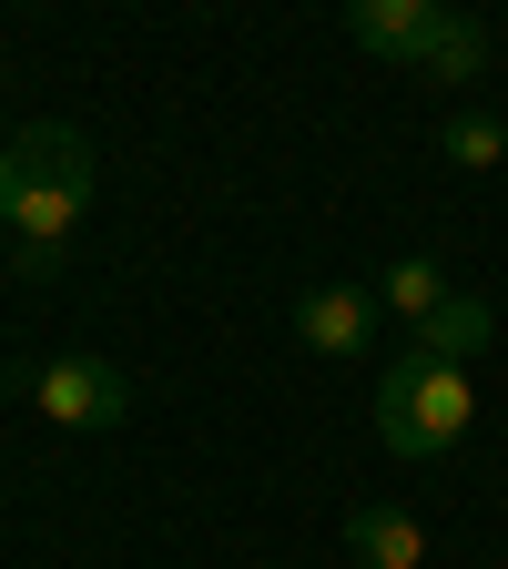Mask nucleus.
I'll use <instances>...</instances> for the list:
<instances>
[{
	"mask_svg": "<svg viewBox=\"0 0 508 569\" xmlns=\"http://www.w3.org/2000/svg\"><path fill=\"white\" fill-rule=\"evenodd\" d=\"M498 153H508V122H498V112H448V163L488 173Z\"/></svg>",
	"mask_w": 508,
	"mask_h": 569,
	"instance_id": "nucleus-10",
	"label": "nucleus"
},
{
	"mask_svg": "<svg viewBox=\"0 0 508 569\" xmlns=\"http://www.w3.org/2000/svg\"><path fill=\"white\" fill-rule=\"evenodd\" d=\"M296 336H306L316 356H367V336H377V296H367V284H316V296L296 306Z\"/></svg>",
	"mask_w": 508,
	"mask_h": 569,
	"instance_id": "nucleus-4",
	"label": "nucleus"
},
{
	"mask_svg": "<svg viewBox=\"0 0 508 569\" xmlns=\"http://www.w3.org/2000/svg\"><path fill=\"white\" fill-rule=\"evenodd\" d=\"M407 346H417V356H438V367H468V356L498 346V306H488V296H448L427 326H407Z\"/></svg>",
	"mask_w": 508,
	"mask_h": 569,
	"instance_id": "nucleus-7",
	"label": "nucleus"
},
{
	"mask_svg": "<svg viewBox=\"0 0 508 569\" xmlns=\"http://www.w3.org/2000/svg\"><path fill=\"white\" fill-rule=\"evenodd\" d=\"M377 306H387V316H407V326H427V316L448 306V274L427 264V254H397V264L377 274Z\"/></svg>",
	"mask_w": 508,
	"mask_h": 569,
	"instance_id": "nucleus-9",
	"label": "nucleus"
},
{
	"mask_svg": "<svg viewBox=\"0 0 508 569\" xmlns=\"http://www.w3.org/2000/svg\"><path fill=\"white\" fill-rule=\"evenodd\" d=\"M448 11H458V0H448Z\"/></svg>",
	"mask_w": 508,
	"mask_h": 569,
	"instance_id": "nucleus-11",
	"label": "nucleus"
},
{
	"mask_svg": "<svg viewBox=\"0 0 508 569\" xmlns=\"http://www.w3.org/2000/svg\"><path fill=\"white\" fill-rule=\"evenodd\" d=\"M31 397H41V417H51V427H71V438H102V427H122V417H132V387H122L112 356H51Z\"/></svg>",
	"mask_w": 508,
	"mask_h": 569,
	"instance_id": "nucleus-3",
	"label": "nucleus"
},
{
	"mask_svg": "<svg viewBox=\"0 0 508 569\" xmlns=\"http://www.w3.org/2000/svg\"><path fill=\"white\" fill-rule=\"evenodd\" d=\"M478 427V397H468V367H438V356H397L377 377V438L397 458H448L458 438Z\"/></svg>",
	"mask_w": 508,
	"mask_h": 569,
	"instance_id": "nucleus-2",
	"label": "nucleus"
},
{
	"mask_svg": "<svg viewBox=\"0 0 508 569\" xmlns=\"http://www.w3.org/2000/svg\"><path fill=\"white\" fill-rule=\"evenodd\" d=\"M407 71H427V82H448V92H458V82H478V71H488V31H478L468 11H438V31L417 41Z\"/></svg>",
	"mask_w": 508,
	"mask_h": 569,
	"instance_id": "nucleus-8",
	"label": "nucleus"
},
{
	"mask_svg": "<svg viewBox=\"0 0 508 569\" xmlns=\"http://www.w3.org/2000/svg\"><path fill=\"white\" fill-rule=\"evenodd\" d=\"M346 549H356V569H427V529L407 509H387V498L346 509Z\"/></svg>",
	"mask_w": 508,
	"mask_h": 569,
	"instance_id": "nucleus-5",
	"label": "nucleus"
},
{
	"mask_svg": "<svg viewBox=\"0 0 508 569\" xmlns=\"http://www.w3.org/2000/svg\"><path fill=\"white\" fill-rule=\"evenodd\" d=\"M92 183H102V163H92V142L71 122H31L11 153H0V224L21 244V274L61 264V244L82 234V213H92Z\"/></svg>",
	"mask_w": 508,
	"mask_h": 569,
	"instance_id": "nucleus-1",
	"label": "nucleus"
},
{
	"mask_svg": "<svg viewBox=\"0 0 508 569\" xmlns=\"http://www.w3.org/2000/svg\"><path fill=\"white\" fill-rule=\"evenodd\" d=\"M438 11H448V0H346V31L367 41L377 61H417V41L438 31Z\"/></svg>",
	"mask_w": 508,
	"mask_h": 569,
	"instance_id": "nucleus-6",
	"label": "nucleus"
}]
</instances>
